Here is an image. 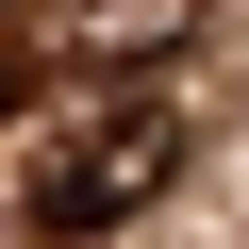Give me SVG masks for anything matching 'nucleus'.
<instances>
[{
  "mask_svg": "<svg viewBox=\"0 0 249 249\" xmlns=\"http://www.w3.org/2000/svg\"><path fill=\"white\" fill-rule=\"evenodd\" d=\"M166 183H183V100H166V83H133V100H100L83 133L34 166V232H50V249H83V232H116V216H150Z\"/></svg>",
  "mask_w": 249,
  "mask_h": 249,
  "instance_id": "obj_1",
  "label": "nucleus"
},
{
  "mask_svg": "<svg viewBox=\"0 0 249 249\" xmlns=\"http://www.w3.org/2000/svg\"><path fill=\"white\" fill-rule=\"evenodd\" d=\"M0 100H17V50H0Z\"/></svg>",
  "mask_w": 249,
  "mask_h": 249,
  "instance_id": "obj_2",
  "label": "nucleus"
}]
</instances>
